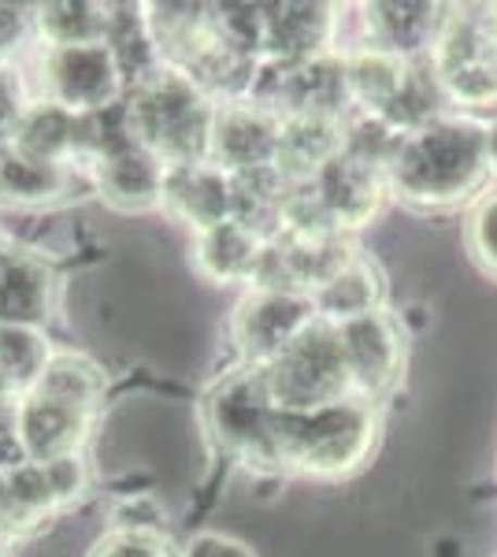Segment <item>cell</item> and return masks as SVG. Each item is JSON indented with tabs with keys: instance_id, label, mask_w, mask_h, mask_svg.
Segmentation results:
<instances>
[{
	"instance_id": "9c48e42d",
	"label": "cell",
	"mask_w": 497,
	"mask_h": 557,
	"mask_svg": "<svg viewBox=\"0 0 497 557\" xmlns=\"http://www.w3.org/2000/svg\"><path fill=\"white\" fill-rule=\"evenodd\" d=\"M338 343L346 357L352 394L357 398H378L397 383L405 364V335L397 320L386 309H375L368 317L338 323Z\"/></svg>"
},
{
	"instance_id": "8fae6325",
	"label": "cell",
	"mask_w": 497,
	"mask_h": 557,
	"mask_svg": "<svg viewBox=\"0 0 497 557\" xmlns=\"http://www.w3.org/2000/svg\"><path fill=\"white\" fill-rule=\"evenodd\" d=\"M386 168L372 164L364 157H352L349 149H341L331 164H323L312 175V190L320 197L323 212H327L334 231H357L364 223H372L386 197Z\"/></svg>"
},
{
	"instance_id": "d4e9b609",
	"label": "cell",
	"mask_w": 497,
	"mask_h": 557,
	"mask_svg": "<svg viewBox=\"0 0 497 557\" xmlns=\"http://www.w3.org/2000/svg\"><path fill=\"white\" fill-rule=\"evenodd\" d=\"M34 391L49 394L57 401H67V406H78L86 412L97 409L101 401V372L86 361V357H75V354H60L52 357L49 368H45L41 383Z\"/></svg>"
},
{
	"instance_id": "6da1fadb",
	"label": "cell",
	"mask_w": 497,
	"mask_h": 557,
	"mask_svg": "<svg viewBox=\"0 0 497 557\" xmlns=\"http://www.w3.org/2000/svg\"><path fill=\"white\" fill-rule=\"evenodd\" d=\"M490 127L457 115H438L420 131L405 134L401 146L386 164V183L412 205H457L483 190L494 175Z\"/></svg>"
},
{
	"instance_id": "7a4b0ae2",
	"label": "cell",
	"mask_w": 497,
	"mask_h": 557,
	"mask_svg": "<svg viewBox=\"0 0 497 557\" xmlns=\"http://www.w3.org/2000/svg\"><path fill=\"white\" fill-rule=\"evenodd\" d=\"M375 409L368 398H341L320 409H275L271 450L275 465L309 475H346L375 446Z\"/></svg>"
},
{
	"instance_id": "3957f363",
	"label": "cell",
	"mask_w": 497,
	"mask_h": 557,
	"mask_svg": "<svg viewBox=\"0 0 497 557\" xmlns=\"http://www.w3.org/2000/svg\"><path fill=\"white\" fill-rule=\"evenodd\" d=\"M215 108L194 78L175 67H160L157 75L134 83L126 104V131L138 146L160 157L167 168L201 164L212 152Z\"/></svg>"
},
{
	"instance_id": "d6986e66",
	"label": "cell",
	"mask_w": 497,
	"mask_h": 557,
	"mask_svg": "<svg viewBox=\"0 0 497 557\" xmlns=\"http://www.w3.org/2000/svg\"><path fill=\"white\" fill-rule=\"evenodd\" d=\"M234 183V212L231 220H238L241 227H249L252 235L264 242L283 235L286 223V197H290V178L278 172V164L257 168V172L231 175Z\"/></svg>"
},
{
	"instance_id": "4fadbf2b",
	"label": "cell",
	"mask_w": 497,
	"mask_h": 557,
	"mask_svg": "<svg viewBox=\"0 0 497 557\" xmlns=\"http://www.w3.org/2000/svg\"><path fill=\"white\" fill-rule=\"evenodd\" d=\"M89 417L94 412L57 401L41 391H30L15 401V435L30 465H52L63 457H75L86 443Z\"/></svg>"
},
{
	"instance_id": "4316f807",
	"label": "cell",
	"mask_w": 497,
	"mask_h": 557,
	"mask_svg": "<svg viewBox=\"0 0 497 557\" xmlns=\"http://www.w3.org/2000/svg\"><path fill=\"white\" fill-rule=\"evenodd\" d=\"M468 242H472V253L479 264L497 278V190H490L479 201L472 227H468Z\"/></svg>"
},
{
	"instance_id": "f1b7e54d",
	"label": "cell",
	"mask_w": 497,
	"mask_h": 557,
	"mask_svg": "<svg viewBox=\"0 0 497 557\" xmlns=\"http://www.w3.org/2000/svg\"><path fill=\"white\" fill-rule=\"evenodd\" d=\"M23 30V12L20 8H4L0 4V49H8Z\"/></svg>"
},
{
	"instance_id": "ba28073f",
	"label": "cell",
	"mask_w": 497,
	"mask_h": 557,
	"mask_svg": "<svg viewBox=\"0 0 497 557\" xmlns=\"http://www.w3.org/2000/svg\"><path fill=\"white\" fill-rule=\"evenodd\" d=\"M315 320L320 312L309 294L252 290L234 317V343L246 354L249 368H268Z\"/></svg>"
},
{
	"instance_id": "2e32d148",
	"label": "cell",
	"mask_w": 497,
	"mask_h": 557,
	"mask_svg": "<svg viewBox=\"0 0 497 557\" xmlns=\"http://www.w3.org/2000/svg\"><path fill=\"white\" fill-rule=\"evenodd\" d=\"M52 278L41 260L0 249V327H38L49 317Z\"/></svg>"
},
{
	"instance_id": "44dd1931",
	"label": "cell",
	"mask_w": 497,
	"mask_h": 557,
	"mask_svg": "<svg viewBox=\"0 0 497 557\" xmlns=\"http://www.w3.org/2000/svg\"><path fill=\"white\" fill-rule=\"evenodd\" d=\"M378 294H383V283H378V272L368 260H352L346 272H338L331 278L327 286H320V290L312 294L315 301V312H320V320L327 323H349L357 317H368V312L378 309Z\"/></svg>"
},
{
	"instance_id": "cb8c5ba5",
	"label": "cell",
	"mask_w": 497,
	"mask_h": 557,
	"mask_svg": "<svg viewBox=\"0 0 497 557\" xmlns=\"http://www.w3.org/2000/svg\"><path fill=\"white\" fill-rule=\"evenodd\" d=\"M67 186V168L41 164L12 146H0V197L12 201H49Z\"/></svg>"
},
{
	"instance_id": "e0dca14e",
	"label": "cell",
	"mask_w": 497,
	"mask_h": 557,
	"mask_svg": "<svg viewBox=\"0 0 497 557\" xmlns=\"http://www.w3.org/2000/svg\"><path fill=\"white\" fill-rule=\"evenodd\" d=\"M268 242L241 227L238 220H227L220 227H208L197 238V268L212 283H257L264 264Z\"/></svg>"
},
{
	"instance_id": "83f0119b",
	"label": "cell",
	"mask_w": 497,
	"mask_h": 557,
	"mask_svg": "<svg viewBox=\"0 0 497 557\" xmlns=\"http://www.w3.org/2000/svg\"><path fill=\"white\" fill-rule=\"evenodd\" d=\"M183 557H257L249 550L246 543H238V539L231 535H220V532H201L194 535L186 543Z\"/></svg>"
},
{
	"instance_id": "f546056e",
	"label": "cell",
	"mask_w": 497,
	"mask_h": 557,
	"mask_svg": "<svg viewBox=\"0 0 497 557\" xmlns=\"http://www.w3.org/2000/svg\"><path fill=\"white\" fill-rule=\"evenodd\" d=\"M486 141H490V164H494V172H497V123L490 127V134H486Z\"/></svg>"
},
{
	"instance_id": "30bf717a",
	"label": "cell",
	"mask_w": 497,
	"mask_h": 557,
	"mask_svg": "<svg viewBox=\"0 0 497 557\" xmlns=\"http://www.w3.org/2000/svg\"><path fill=\"white\" fill-rule=\"evenodd\" d=\"M278 138H283V115L260 101H227L215 108L212 152L208 160L220 164L227 175L257 172L278 164Z\"/></svg>"
},
{
	"instance_id": "7c38bea8",
	"label": "cell",
	"mask_w": 497,
	"mask_h": 557,
	"mask_svg": "<svg viewBox=\"0 0 497 557\" xmlns=\"http://www.w3.org/2000/svg\"><path fill=\"white\" fill-rule=\"evenodd\" d=\"M97 186L115 209L141 212L164 201V183H167V164L160 157H152L146 146L131 138V131H112L104 141V149L94 160Z\"/></svg>"
},
{
	"instance_id": "8992f818",
	"label": "cell",
	"mask_w": 497,
	"mask_h": 557,
	"mask_svg": "<svg viewBox=\"0 0 497 557\" xmlns=\"http://www.w3.org/2000/svg\"><path fill=\"white\" fill-rule=\"evenodd\" d=\"M45 86L49 101L75 115H97L115 104L123 89V71L112 45H71L45 52Z\"/></svg>"
},
{
	"instance_id": "484cf974",
	"label": "cell",
	"mask_w": 497,
	"mask_h": 557,
	"mask_svg": "<svg viewBox=\"0 0 497 557\" xmlns=\"http://www.w3.org/2000/svg\"><path fill=\"white\" fill-rule=\"evenodd\" d=\"M94 557H171L164 539H160L152 528H120V532L104 535L97 543Z\"/></svg>"
},
{
	"instance_id": "7402d4cb",
	"label": "cell",
	"mask_w": 497,
	"mask_h": 557,
	"mask_svg": "<svg viewBox=\"0 0 497 557\" xmlns=\"http://www.w3.org/2000/svg\"><path fill=\"white\" fill-rule=\"evenodd\" d=\"M112 8L104 4H45L38 8V30L49 49H71V45H101L108 41Z\"/></svg>"
},
{
	"instance_id": "ffe728a7",
	"label": "cell",
	"mask_w": 497,
	"mask_h": 557,
	"mask_svg": "<svg viewBox=\"0 0 497 557\" xmlns=\"http://www.w3.org/2000/svg\"><path fill=\"white\" fill-rule=\"evenodd\" d=\"M364 23L372 34V49L405 60H412V52L420 49H431L442 26L435 4H368Z\"/></svg>"
},
{
	"instance_id": "ac0fdd59",
	"label": "cell",
	"mask_w": 497,
	"mask_h": 557,
	"mask_svg": "<svg viewBox=\"0 0 497 557\" xmlns=\"http://www.w3.org/2000/svg\"><path fill=\"white\" fill-rule=\"evenodd\" d=\"M346 149V123L334 115H290L278 138V172L286 178H312Z\"/></svg>"
},
{
	"instance_id": "277c9868",
	"label": "cell",
	"mask_w": 497,
	"mask_h": 557,
	"mask_svg": "<svg viewBox=\"0 0 497 557\" xmlns=\"http://www.w3.org/2000/svg\"><path fill=\"white\" fill-rule=\"evenodd\" d=\"M275 409H320L352 398V380L341 357L338 327L315 320L268 368H260Z\"/></svg>"
},
{
	"instance_id": "9a60e30c",
	"label": "cell",
	"mask_w": 497,
	"mask_h": 557,
	"mask_svg": "<svg viewBox=\"0 0 497 557\" xmlns=\"http://www.w3.org/2000/svg\"><path fill=\"white\" fill-rule=\"evenodd\" d=\"M331 8L275 4L260 8V49L271 64H305L323 57L331 41Z\"/></svg>"
},
{
	"instance_id": "52a82bcc",
	"label": "cell",
	"mask_w": 497,
	"mask_h": 557,
	"mask_svg": "<svg viewBox=\"0 0 497 557\" xmlns=\"http://www.w3.org/2000/svg\"><path fill=\"white\" fill-rule=\"evenodd\" d=\"M271 417H275V401H271L260 368H246L241 375L227 380L208 406V420L223 446L252 465H275Z\"/></svg>"
},
{
	"instance_id": "5b68a950",
	"label": "cell",
	"mask_w": 497,
	"mask_h": 557,
	"mask_svg": "<svg viewBox=\"0 0 497 557\" xmlns=\"http://www.w3.org/2000/svg\"><path fill=\"white\" fill-rule=\"evenodd\" d=\"M431 71L442 94L464 108H497V34L486 15H446L431 45Z\"/></svg>"
},
{
	"instance_id": "603a6c76",
	"label": "cell",
	"mask_w": 497,
	"mask_h": 557,
	"mask_svg": "<svg viewBox=\"0 0 497 557\" xmlns=\"http://www.w3.org/2000/svg\"><path fill=\"white\" fill-rule=\"evenodd\" d=\"M52 354L38 327H0V383L23 398L41 383Z\"/></svg>"
},
{
	"instance_id": "5bb4252c",
	"label": "cell",
	"mask_w": 497,
	"mask_h": 557,
	"mask_svg": "<svg viewBox=\"0 0 497 557\" xmlns=\"http://www.w3.org/2000/svg\"><path fill=\"white\" fill-rule=\"evenodd\" d=\"M164 205L178 220L197 231L220 227L234 212V183L220 164H212V160L167 168Z\"/></svg>"
}]
</instances>
